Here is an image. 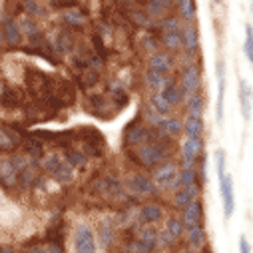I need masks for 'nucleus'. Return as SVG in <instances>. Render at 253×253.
Wrapping results in <instances>:
<instances>
[{
    "label": "nucleus",
    "mask_w": 253,
    "mask_h": 253,
    "mask_svg": "<svg viewBox=\"0 0 253 253\" xmlns=\"http://www.w3.org/2000/svg\"><path fill=\"white\" fill-rule=\"evenodd\" d=\"M42 168L48 171L50 177H54L60 183H70L74 179V168L66 164L64 158H60L58 154H48L42 158Z\"/></svg>",
    "instance_id": "nucleus-1"
},
{
    "label": "nucleus",
    "mask_w": 253,
    "mask_h": 253,
    "mask_svg": "<svg viewBox=\"0 0 253 253\" xmlns=\"http://www.w3.org/2000/svg\"><path fill=\"white\" fill-rule=\"evenodd\" d=\"M169 154V148L166 146V142H160V140H152L144 146L138 148V162L140 166H146V168H154V166H162V162L168 158Z\"/></svg>",
    "instance_id": "nucleus-2"
},
{
    "label": "nucleus",
    "mask_w": 253,
    "mask_h": 253,
    "mask_svg": "<svg viewBox=\"0 0 253 253\" xmlns=\"http://www.w3.org/2000/svg\"><path fill=\"white\" fill-rule=\"evenodd\" d=\"M74 253H98L96 231L88 223H78L74 229Z\"/></svg>",
    "instance_id": "nucleus-3"
},
{
    "label": "nucleus",
    "mask_w": 253,
    "mask_h": 253,
    "mask_svg": "<svg viewBox=\"0 0 253 253\" xmlns=\"http://www.w3.org/2000/svg\"><path fill=\"white\" fill-rule=\"evenodd\" d=\"M154 179H156V185L162 187V189H168V192H177L181 187L179 183V169L175 164L168 162V164H162L156 171H154Z\"/></svg>",
    "instance_id": "nucleus-4"
},
{
    "label": "nucleus",
    "mask_w": 253,
    "mask_h": 253,
    "mask_svg": "<svg viewBox=\"0 0 253 253\" xmlns=\"http://www.w3.org/2000/svg\"><path fill=\"white\" fill-rule=\"evenodd\" d=\"M158 231L156 227L148 225L140 231V235L128 243V253H152L158 247Z\"/></svg>",
    "instance_id": "nucleus-5"
},
{
    "label": "nucleus",
    "mask_w": 253,
    "mask_h": 253,
    "mask_svg": "<svg viewBox=\"0 0 253 253\" xmlns=\"http://www.w3.org/2000/svg\"><path fill=\"white\" fill-rule=\"evenodd\" d=\"M219 179V194H221V202H223V217L229 219L235 211V194H233V179L231 175L225 171L221 175H217Z\"/></svg>",
    "instance_id": "nucleus-6"
},
{
    "label": "nucleus",
    "mask_w": 253,
    "mask_h": 253,
    "mask_svg": "<svg viewBox=\"0 0 253 253\" xmlns=\"http://www.w3.org/2000/svg\"><path fill=\"white\" fill-rule=\"evenodd\" d=\"M128 189L136 196H144V198H152V196H158L160 187L146 175L142 173H134L130 179H128Z\"/></svg>",
    "instance_id": "nucleus-7"
},
{
    "label": "nucleus",
    "mask_w": 253,
    "mask_h": 253,
    "mask_svg": "<svg viewBox=\"0 0 253 253\" xmlns=\"http://www.w3.org/2000/svg\"><path fill=\"white\" fill-rule=\"evenodd\" d=\"M179 86H181L185 98H189V96H194L196 92H200V68L194 66V64L183 66V70H181V84Z\"/></svg>",
    "instance_id": "nucleus-8"
},
{
    "label": "nucleus",
    "mask_w": 253,
    "mask_h": 253,
    "mask_svg": "<svg viewBox=\"0 0 253 253\" xmlns=\"http://www.w3.org/2000/svg\"><path fill=\"white\" fill-rule=\"evenodd\" d=\"M152 140H156V138H154V132L150 130L148 124L132 126V128L126 132V144H130V146H144Z\"/></svg>",
    "instance_id": "nucleus-9"
},
{
    "label": "nucleus",
    "mask_w": 253,
    "mask_h": 253,
    "mask_svg": "<svg viewBox=\"0 0 253 253\" xmlns=\"http://www.w3.org/2000/svg\"><path fill=\"white\" fill-rule=\"evenodd\" d=\"M237 100H239V110H241V116L245 122L251 120V108H253V92H251V86L247 80H239V92H237Z\"/></svg>",
    "instance_id": "nucleus-10"
},
{
    "label": "nucleus",
    "mask_w": 253,
    "mask_h": 253,
    "mask_svg": "<svg viewBox=\"0 0 253 253\" xmlns=\"http://www.w3.org/2000/svg\"><path fill=\"white\" fill-rule=\"evenodd\" d=\"M171 66H173L171 56H168V54H164V52H154V54L150 56V62H148V68H150V70H156V72H160V74H164V76H169Z\"/></svg>",
    "instance_id": "nucleus-11"
},
{
    "label": "nucleus",
    "mask_w": 253,
    "mask_h": 253,
    "mask_svg": "<svg viewBox=\"0 0 253 253\" xmlns=\"http://www.w3.org/2000/svg\"><path fill=\"white\" fill-rule=\"evenodd\" d=\"M198 200V185H187V187H179L175 196H173V206L177 210H185L187 206H192Z\"/></svg>",
    "instance_id": "nucleus-12"
},
{
    "label": "nucleus",
    "mask_w": 253,
    "mask_h": 253,
    "mask_svg": "<svg viewBox=\"0 0 253 253\" xmlns=\"http://www.w3.org/2000/svg\"><path fill=\"white\" fill-rule=\"evenodd\" d=\"M156 130L166 138H177L183 132V122L177 118H162L160 124L156 126Z\"/></svg>",
    "instance_id": "nucleus-13"
},
{
    "label": "nucleus",
    "mask_w": 253,
    "mask_h": 253,
    "mask_svg": "<svg viewBox=\"0 0 253 253\" xmlns=\"http://www.w3.org/2000/svg\"><path fill=\"white\" fill-rule=\"evenodd\" d=\"M202 152H204V138H187L181 144V158L183 160L198 162V158H202Z\"/></svg>",
    "instance_id": "nucleus-14"
},
{
    "label": "nucleus",
    "mask_w": 253,
    "mask_h": 253,
    "mask_svg": "<svg viewBox=\"0 0 253 253\" xmlns=\"http://www.w3.org/2000/svg\"><path fill=\"white\" fill-rule=\"evenodd\" d=\"M2 38H4V42L8 44V46H18L20 44V26H18V22L14 20V18H4L2 20Z\"/></svg>",
    "instance_id": "nucleus-15"
},
{
    "label": "nucleus",
    "mask_w": 253,
    "mask_h": 253,
    "mask_svg": "<svg viewBox=\"0 0 253 253\" xmlns=\"http://www.w3.org/2000/svg\"><path fill=\"white\" fill-rule=\"evenodd\" d=\"M164 219V210L158 204H146L140 208V223L142 225H154Z\"/></svg>",
    "instance_id": "nucleus-16"
},
{
    "label": "nucleus",
    "mask_w": 253,
    "mask_h": 253,
    "mask_svg": "<svg viewBox=\"0 0 253 253\" xmlns=\"http://www.w3.org/2000/svg\"><path fill=\"white\" fill-rule=\"evenodd\" d=\"M183 132L187 138H204V118L202 116H194L187 114V118L183 120Z\"/></svg>",
    "instance_id": "nucleus-17"
},
{
    "label": "nucleus",
    "mask_w": 253,
    "mask_h": 253,
    "mask_svg": "<svg viewBox=\"0 0 253 253\" xmlns=\"http://www.w3.org/2000/svg\"><path fill=\"white\" fill-rule=\"evenodd\" d=\"M223 98H225V64H217V108H215V120L221 124L223 120Z\"/></svg>",
    "instance_id": "nucleus-18"
},
{
    "label": "nucleus",
    "mask_w": 253,
    "mask_h": 253,
    "mask_svg": "<svg viewBox=\"0 0 253 253\" xmlns=\"http://www.w3.org/2000/svg\"><path fill=\"white\" fill-rule=\"evenodd\" d=\"M183 223L185 225H204V204L196 200L192 206L183 210Z\"/></svg>",
    "instance_id": "nucleus-19"
},
{
    "label": "nucleus",
    "mask_w": 253,
    "mask_h": 253,
    "mask_svg": "<svg viewBox=\"0 0 253 253\" xmlns=\"http://www.w3.org/2000/svg\"><path fill=\"white\" fill-rule=\"evenodd\" d=\"M96 239L100 241V245H102L104 249L110 247V243H112V239H114V219L106 217V219H102V221L98 223V227H96Z\"/></svg>",
    "instance_id": "nucleus-20"
},
{
    "label": "nucleus",
    "mask_w": 253,
    "mask_h": 253,
    "mask_svg": "<svg viewBox=\"0 0 253 253\" xmlns=\"http://www.w3.org/2000/svg\"><path fill=\"white\" fill-rule=\"evenodd\" d=\"M185 239H187V243L192 245L194 249H198V247H202L204 243H206V229H204V225H185Z\"/></svg>",
    "instance_id": "nucleus-21"
},
{
    "label": "nucleus",
    "mask_w": 253,
    "mask_h": 253,
    "mask_svg": "<svg viewBox=\"0 0 253 253\" xmlns=\"http://www.w3.org/2000/svg\"><path fill=\"white\" fill-rule=\"evenodd\" d=\"M160 94L166 98V102H168L171 108H173V106H179V104L185 100L181 86H179V84H175V82H169V84H168Z\"/></svg>",
    "instance_id": "nucleus-22"
},
{
    "label": "nucleus",
    "mask_w": 253,
    "mask_h": 253,
    "mask_svg": "<svg viewBox=\"0 0 253 253\" xmlns=\"http://www.w3.org/2000/svg\"><path fill=\"white\" fill-rule=\"evenodd\" d=\"M144 80H146V84H148L154 92H162V90L171 82L169 76H164V74H160V72H156V70H150V68L146 70Z\"/></svg>",
    "instance_id": "nucleus-23"
},
{
    "label": "nucleus",
    "mask_w": 253,
    "mask_h": 253,
    "mask_svg": "<svg viewBox=\"0 0 253 253\" xmlns=\"http://www.w3.org/2000/svg\"><path fill=\"white\" fill-rule=\"evenodd\" d=\"M16 181H18V171L14 169L10 160H2L0 162V183L6 187H12Z\"/></svg>",
    "instance_id": "nucleus-24"
},
{
    "label": "nucleus",
    "mask_w": 253,
    "mask_h": 253,
    "mask_svg": "<svg viewBox=\"0 0 253 253\" xmlns=\"http://www.w3.org/2000/svg\"><path fill=\"white\" fill-rule=\"evenodd\" d=\"M183 48L187 54H194L200 48V32L196 26L183 28Z\"/></svg>",
    "instance_id": "nucleus-25"
},
{
    "label": "nucleus",
    "mask_w": 253,
    "mask_h": 253,
    "mask_svg": "<svg viewBox=\"0 0 253 253\" xmlns=\"http://www.w3.org/2000/svg\"><path fill=\"white\" fill-rule=\"evenodd\" d=\"M162 42L166 48L169 50H179L183 48V30H168V32H162Z\"/></svg>",
    "instance_id": "nucleus-26"
},
{
    "label": "nucleus",
    "mask_w": 253,
    "mask_h": 253,
    "mask_svg": "<svg viewBox=\"0 0 253 253\" xmlns=\"http://www.w3.org/2000/svg\"><path fill=\"white\" fill-rule=\"evenodd\" d=\"M150 108H152L156 114H160L162 118H169V114H171V106L166 102V98H164L160 92H156V94L150 96Z\"/></svg>",
    "instance_id": "nucleus-27"
},
{
    "label": "nucleus",
    "mask_w": 253,
    "mask_h": 253,
    "mask_svg": "<svg viewBox=\"0 0 253 253\" xmlns=\"http://www.w3.org/2000/svg\"><path fill=\"white\" fill-rule=\"evenodd\" d=\"M60 18H62V22L68 24V26H82L86 22V14L82 10H78V8L64 10V12L60 14Z\"/></svg>",
    "instance_id": "nucleus-28"
},
{
    "label": "nucleus",
    "mask_w": 253,
    "mask_h": 253,
    "mask_svg": "<svg viewBox=\"0 0 253 253\" xmlns=\"http://www.w3.org/2000/svg\"><path fill=\"white\" fill-rule=\"evenodd\" d=\"M64 160H66V164L72 166V168H84L86 162H88L86 154L80 152V150H74V148H66V150H64Z\"/></svg>",
    "instance_id": "nucleus-29"
},
{
    "label": "nucleus",
    "mask_w": 253,
    "mask_h": 253,
    "mask_svg": "<svg viewBox=\"0 0 253 253\" xmlns=\"http://www.w3.org/2000/svg\"><path fill=\"white\" fill-rule=\"evenodd\" d=\"M166 231L177 241V239L183 237V233H185V223H183V219H179V217H168V221H166Z\"/></svg>",
    "instance_id": "nucleus-30"
},
{
    "label": "nucleus",
    "mask_w": 253,
    "mask_h": 253,
    "mask_svg": "<svg viewBox=\"0 0 253 253\" xmlns=\"http://www.w3.org/2000/svg\"><path fill=\"white\" fill-rule=\"evenodd\" d=\"M204 108H206V100L200 92H196L194 96L187 98V114L194 116H204Z\"/></svg>",
    "instance_id": "nucleus-31"
},
{
    "label": "nucleus",
    "mask_w": 253,
    "mask_h": 253,
    "mask_svg": "<svg viewBox=\"0 0 253 253\" xmlns=\"http://www.w3.org/2000/svg\"><path fill=\"white\" fill-rule=\"evenodd\" d=\"M179 6V14L183 20H194L196 16V2L194 0H175Z\"/></svg>",
    "instance_id": "nucleus-32"
},
{
    "label": "nucleus",
    "mask_w": 253,
    "mask_h": 253,
    "mask_svg": "<svg viewBox=\"0 0 253 253\" xmlns=\"http://www.w3.org/2000/svg\"><path fill=\"white\" fill-rule=\"evenodd\" d=\"M171 2L173 0H148V12L152 16H160L171 6Z\"/></svg>",
    "instance_id": "nucleus-33"
},
{
    "label": "nucleus",
    "mask_w": 253,
    "mask_h": 253,
    "mask_svg": "<svg viewBox=\"0 0 253 253\" xmlns=\"http://www.w3.org/2000/svg\"><path fill=\"white\" fill-rule=\"evenodd\" d=\"M56 48H58L60 52H64V54L72 52V50H74V40H72V36H70L68 32H60L58 38H56Z\"/></svg>",
    "instance_id": "nucleus-34"
},
{
    "label": "nucleus",
    "mask_w": 253,
    "mask_h": 253,
    "mask_svg": "<svg viewBox=\"0 0 253 253\" xmlns=\"http://www.w3.org/2000/svg\"><path fill=\"white\" fill-rule=\"evenodd\" d=\"M196 179H198V169L196 168H181V171H179V183H181V187L196 185Z\"/></svg>",
    "instance_id": "nucleus-35"
},
{
    "label": "nucleus",
    "mask_w": 253,
    "mask_h": 253,
    "mask_svg": "<svg viewBox=\"0 0 253 253\" xmlns=\"http://www.w3.org/2000/svg\"><path fill=\"white\" fill-rule=\"evenodd\" d=\"M34 177H36V173H34V169L28 166L26 169H22L20 173H18V185L20 187H24V189H30L32 185H34Z\"/></svg>",
    "instance_id": "nucleus-36"
},
{
    "label": "nucleus",
    "mask_w": 253,
    "mask_h": 253,
    "mask_svg": "<svg viewBox=\"0 0 253 253\" xmlns=\"http://www.w3.org/2000/svg\"><path fill=\"white\" fill-rule=\"evenodd\" d=\"M243 52H245V58L249 62H253V26L251 24H245V42H243Z\"/></svg>",
    "instance_id": "nucleus-37"
},
{
    "label": "nucleus",
    "mask_w": 253,
    "mask_h": 253,
    "mask_svg": "<svg viewBox=\"0 0 253 253\" xmlns=\"http://www.w3.org/2000/svg\"><path fill=\"white\" fill-rule=\"evenodd\" d=\"M98 187L100 192H106V194H118L120 192V183L116 177H104L98 181Z\"/></svg>",
    "instance_id": "nucleus-38"
},
{
    "label": "nucleus",
    "mask_w": 253,
    "mask_h": 253,
    "mask_svg": "<svg viewBox=\"0 0 253 253\" xmlns=\"http://www.w3.org/2000/svg\"><path fill=\"white\" fill-rule=\"evenodd\" d=\"M18 26H20V32H26L30 38L38 34V26H36V22H34L30 16H24V18L18 22Z\"/></svg>",
    "instance_id": "nucleus-39"
},
{
    "label": "nucleus",
    "mask_w": 253,
    "mask_h": 253,
    "mask_svg": "<svg viewBox=\"0 0 253 253\" xmlns=\"http://www.w3.org/2000/svg\"><path fill=\"white\" fill-rule=\"evenodd\" d=\"M0 104L6 106V108H16V106H18V96H16V92H12V90L2 92V94H0Z\"/></svg>",
    "instance_id": "nucleus-40"
},
{
    "label": "nucleus",
    "mask_w": 253,
    "mask_h": 253,
    "mask_svg": "<svg viewBox=\"0 0 253 253\" xmlns=\"http://www.w3.org/2000/svg\"><path fill=\"white\" fill-rule=\"evenodd\" d=\"M158 26L162 28V32H168V30H177L179 28V20L175 16H169V18H164L158 22Z\"/></svg>",
    "instance_id": "nucleus-41"
},
{
    "label": "nucleus",
    "mask_w": 253,
    "mask_h": 253,
    "mask_svg": "<svg viewBox=\"0 0 253 253\" xmlns=\"http://www.w3.org/2000/svg\"><path fill=\"white\" fill-rule=\"evenodd\" d=\"M24 148H26V152H28L32 158H42V146H40V142L28 140V142L24 144Z\"/></svg>",
    "instance_id": "nucleus-42"
},
{
    "label": "nucleus",
    "mask_w": 253,
    "mask_h": 253,
    "mask_svg": "<svg viewBox=\"0 0 253 253\" xmlns=\"http://www.w3.org/2000/svg\"><path fill=\"white\" fill-rule=\"evenodd\" d=\"M158 243H160V245H166V247H171V245H175V239L164 229V231H160V235H158Z\"/></svg>",
    "instance_id": "nucleus-43"
},
{
    "label": "nucleus",
    "mask_w": 253,
    "mask_h": 253,
    "mask_svg": "<svg viewBox=\"0 0 253 253\" xmlns=\"http://www.w3.org/2000/svg\"><path fill=\"white\" fill-rule=\"evenodd\" d=\"M112 98L118 102V106H124L126 102H128V94H126L122 88H116V90L112 92Z\"/></svg>",
    "instance_id": "nucleus-44"
},
{
    "label": "nucleus",
    "mask_w": 253,
    "mask_h": 253,
    "mask_svg": "<svg viewBox=\"0 0 253 253\" xmlns=\"http://www.w3.org/2000/svg\"><path fill=\"white\" fill-rule=\"evenodd\" d=\"M24 8H26V14H40V6L36 4V0H24Z\"/></svg>",
    "instance_id": "nucleus-45"
},
{
    "label": "nucleus",
    "mask_w": 253,
    "mask_h": 253,
    "mask_svg": "<svg viewBox=\"0 0 253 253\" xmlns=\"http://www.w3.org/2000/svg\"><path fill=\"white\" fill-rule=\"evenodd\" d=\"M239 253H251V245L245 235H239Z\"/></svg>",
    "instance_id": "nucleus-46"
},
{
    "label": "nucleus",
    "mask_w": 253,
    "mask_h": 253,
    "mask_svg": "<svg viewBox=\"0 0 253 253\" xmlns=\"http://www.w3.org/2000/svg\"><path fill=\"white\" fill-rule=\"evenodd\" d=\"M92 42H94V48H96V50L100 52V56L104 58V56H106V50H104V44H102L100 36H98V34H94V36H92Z\"/></svg>",
    "instance_id": "nucleus-47"
},
{
    "label": "nucleus",
    "mask_w": 253,
    "mask_h": 253,
    "mask_svg": "<svg viewBox=\"0 0 253 253\" xmlns=\"http://www.w3.org/2000/svg\"><path fill=\"white\" fill-rule=\"evenodd\" d=\"M200 175L204 181H208V160L206 156H202V164H200Z\"/></svg>",
    "instance_id": "nucleus-48"
},
{
    "label": "nucleus",
    "mask_w": 253,
    "mask_h": 253,
    "mask_svg": "<svg viewBox=\"0 0 253 253\" xmlns=\"http://www.w3.org/2000/svg\"><path fill=\"white\" fill-rule=\"evenodd\" d=\"M144 44H146L148 50H156V48H158V40L152 38V36H146V38H144Z\"/></svg>",
    "instance_id": "nucleus-49"
},
{
    "label": "nucleus",
    "mask_w": 253,
    "mask_h": 253,
    "mask_svg": "<svg viewBox=\"0 0 253 253\" xmlns=\"http://www.w3.org/2000/svg\"><path fill=\"white\" fill-rule=\"evenodd\" d=\"M0 253H16V251L10 245H0Z\"/></svg>",
    "instance_id": "nucleus-50"
},
{
    "label": "nucleus",
    "mask_w": 253,
    "mask_h": 253,
    "mask_svg": "<svg viewBox=\"0 0 253 253\" xmlns=\"http://www.w3.org/2000/svg\"><path fill=\"white\" fill-rule=\"evenodd\" d=\"M2 42H4V38H2V30H0V46H2Z\"/></svg>",
    "instance_id": "nucleus-51"
},
{
    "label": "nucleus",
    "mask_w": 253,
    "mask_h": 253,
    "mask_svg": "<svg viewBox=\"0 0 253 253\" xmlns=\"http://www.w3.org/2000/svg\"><path fill=\"white\" fill-rule=\"evenodd\" d=\"M177 253H192V251H187V249H181V251H177Z\"/></svg>",
    "instance_id": "nucleus-52"
},
{
    "label": "nucleus",
    "mask_w": 253,
    "mask_h": 253,
    "mask_svg": "<svg viewBox=\"0 0 253 253\" xmlns=\"http://www.w3.org/2000/svg\"><path fill=\"white\" fill-rule=\"evenodd\" d=\"M213 2H217V4H219V2H223V0H213Z\"/></svg>",
    "instance_id": "nucleus-53"
},
{
    "label": "nucleus",
    "mask_w": 253,
    "mask_h": 253,
    "mask_svg": "<svg viewBox=\"0 0 253 253\" xmlns=\"http://www.w3.org/2000/svg\"><path fill=\"white\" fill-rule=\"evenodd\" d=\"M152 253H156V251H152Z\"/></svg>",
    "instance_id": "nucleus-54"
}]
</instances>
